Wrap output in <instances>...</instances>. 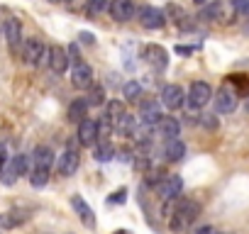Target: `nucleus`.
Listing matches in <instances>:
<instances>
[{
    "instance_id": "1",
    "label": "nucleus",
    "mask_w": 249,
    "mask_h": 234,
    "mask_svg": "<svg viewBox=\"0 0 249 234\" xmlns=\"http://www.w3.org/2000/svg\"><path fill=\"white\" fill-rule=\"evenodd\" d=\"M200 215V205L196 202V200H176V207H174V212H171V227L174 229H183V227H188V224H193V219Z\"/></svg>"
},
{
    "instance_id": "2",
    "label": "nucleus",
    "mask_w": 249,
    "mask_h": 234,
    "mask_svg": "<svg viewBox=\"0 0 249 234\" xmlns=\"http://www.w3.org/2000/svg\"><path fill=\"white\" fill-rule=\"evenodd\" d=\"M22 59H25V64L27 66H35V68H42V66H47V61H49V49L44 47V42L39 39V37H30L25 44H22Z\"/></svg>"
},
{
    "instance_id": "3",
    "label": "nucleus",
    "mask_w": 249,
    "mask_h": 234,
    "mask_svg": "<svg viewBox=\"0 0 249 234\" xmlns=\"http://www.w3.org/2000/svg\"><path fill=\"white\" fill-rule=\"evenodd\" d=\"M30 171V156L27 154H18V156H10L8 164L3 166V171H0V176H3V183L5 185H13L18 178L27 176Z\"/></svg>"
},
{
    "instance_id": "4",
    "label": "nucleus",
    "mask_w": 249,
    "mask_h": 234,
    "mask_svg": "<svg viewBox=\"0 0 249 234\" xmlns=\"http://www.w3.org/2000/svg\"><path fill=\"white\" fill-rule=\"evenodd\" d=\"M78 164H81L78 147H76V142H69V147L64 149V154L56 159V173H59L61 178H71V176H76Z\"/></svg>"
},
{
    "instance_id": "5",
    "label": "nucleus",
    "mask_w": 249,
    "mask_h": 234,
    "mask_svg": "<svg viewBox=\"0 0 249 234\" xmlns=\"http://www.w3.org/2000/svg\"><path fill=\"white\" fill-rule=\"evenodd\" d=\"M154 190L159 193L161 200H174V198L181 195V190H183V181H181V176H176V173H164V176L157 181Z\"/></svg>"
},
{
    "instance_id": "6",
    "label": "nucleus",
    "mask_w": 249,
    "mask_h": 234,
    "mask_svg": "<svg viewBox=\"0 0 249 234\" xmlns=\"http://www.w3.org/2000/svg\"><path fill=\"white\" fill-rule=\"evenodd\" d=\"M210 100H213V88H210L205 81L191 83V90H188V95H186V102H188L191 110H200V107H205Z\"/></svg>"
},
{
    "instance_id": "7",
    "label": "nucleus",
    "mask_w": 249,
    "mask_h": 234,
    "mask_svg": "<svg viewBox=\"0 0 249 234\" xmlns=\"http://www.w3.org/2000/svg\"><path fill=\"white\" fill-rule=\"evenodd\" d=\"M3 34H5V42H8V49L13 56H18L22 51V25L18 17H8L5 20V27H3Z\"/></svg>"
},
{
    "instance_id": "8",
    "label": "nucleus",
    "mask_w": 249,
    "mask_h": 234,
    "mask_svg": "<svg viewBox=\"0 0 249 234\" xmlns=\"http://www.w3.org/2000/svg\"><path fill=\"white\" fill-rule=\"evenodd\" d=\"M137 20L144 30H161L166 25V13L159 8H152V5H142L137 10Z\"/></svg>"
},
{
    "instance_id": "9",
    "label": "nucleus",
    "mask_w": 249,
    "mask_h": 234,
    "mask_svg": "<svg viewBox=\"0 0 249 234\" xmlns=\"http://www.w3.org/2000/svg\"><path fill=\"white\" fill-rule=\"evenodd\" d=\"M213 102H215V110H217L220 115H230V112L237 110L239 98H237V90H234L232 85H222V88L213 95Z\"/></svg>"
},
{
    "instance_id": "10",
    "label": "nucleus",
    "mask_w": 249,
    "mask_h": 234,
    "mask_svg": "<svg viewBox=\"0 0 249 234\" xmlns=\"http://www.w3.org/2000/svg\"><path fill=\"white\" fill-rule=\"evenodd\" d=\"M161 107H159V100L157 98H140V122L144 125H157L161 120Z\"/></svg>"
},
{
    "instance_id": "11",
    "label": "nucleus",
    "mask_w": 249,
    "mask_h": 234,
    "mask_svg": "<svg viewBox=\"0 0 249 234\" xmlns=\"http://www.w3.org/2000/svg\"><path fill=\"white\" fill-rule=\"evenodd\" d=\"M107 13L115 22H130L135 17V0H110Z\"/></svg>"
},
{
    "instance_id": "12",
    "label": "nucleus",
    "mask_w": 249,
    "mask_h": 234,
    "mask_svg": "<svg viewBox=\"0 0 249 234\" xmlns=\"http://www.w3.org/2000/svg\"><path fill=\"white\" fill-rule=\"evenodd\" d=\"M93 68L88 66V64H83V61H78V64H73V71H71V85L76 88V90H88V88H93Z\"/></svg>"
},
{
    "instance_id": "13",
    "label": "nucleus",
    "mask_w": 249,
    "mask_h": 234,
    "mask_svg": "<svg viewBox=\"0 0 249 234\" xmlns=\"http://www.w3.org/2000/svg\"><path fill=\"white\" fill-rule=\"evenodd\" d=\"M159 98H161V105H164L166 110H178V107H183V102H186V93H183V88L176 85V83L164 85V90H161Z\"/></svg>"
},
{
    "instance_id": "14",
    "label": "nucleus",
    "mask_w": 249,
    "mask_h": 234,
    "mask_svg": "<svg viewBox=\"0 0 249 234\" xmlns=\"http://www.w3.org/2000/svg\"><path fill=\"white\" fill-rule=\"evenodd\" d=\"M98 142V120L93 117H83L78 122V144L81 147H93Z\"/></svg>"
},
{
    "instance_id": "15",
    "label": "nucleus",
    "mask_w": 249,
    "mask_h": 234,
    "mask_svg": "<svg viewBox=\"0 0 249 234\" xmlns=\"http://www.w3.org/2000/svg\"><path fill=\"white\" fill-rule=\"evenodd\" d=\"M144 61L149 64V66H154L157 71H164L166 66H169V54H166V49L164 47H159V44H149V47H144Z\"/></svg>"
},
{
    "instance_id": "16",
    "label": "nucleus",
    "mask_w": 249,
    "mask_h": 234,
    "mask_svg": "<svg viewBox=\"0 0 249 234\" xmlns=\"http://www.w3.org/2000/svg\"><path fill=\"white\" fill-rule=\"evenodd\" d=\"M154 132L161 137V139H178L181 134V122L176 120V117H161V120L154 125Z\"/></svg>"
},
{
    "instance_id": "17",
    "label": "nucleus",
    "mask_w": 249,
    "mask_h": 234,
    "mask_svg": "<svg viewBox=\"0 0 249 234\" xmlns=\"http://www.w3.org/2000/svg\"><path fill=\"white\" fill-rule=\"evenodd\" d=\"M69 64H71V61H69V54H66V49H64V47H59V44H56V47H52V49H49V61H47V66H49L56 76H61V73L69 68Z\"/></svg>"
},
{
    "instance_id": "18",
    "label": "nucleus",
    "mask_w": 249,
    "mask_h": 234,
    "mask_svg": "<svg viewBox=\"0 0 249 234\" xmlns=\"http://www.w3.org/2000/svg\"><path fill=\"white\" fill-rule=\"evenodd\" d=\"M71 207L76 210L78 219H81L88 229H93V227H95V215H93V210L88 207V202H86L81 195H71Z\"/></svg>"
},
{
    "instance_id": "19",
    "label": "nucleus",
    "mask_w": 249,
    "mask_h": 234,
    "mask_svg": "<svg viewBox=\"0 0 249 234\" xmlns=\"http://www.w3.org/2000/svg\"><path fill=\"white\" fill-rule=\"evenodd\" d=\"M137 127H140V120H137L135 115H130V112H124L120 120L115 122V132L120 137H135L137 134Z\"/></svg>"
},
{
    "instance_id": "20",
    "label": "nucleus",
    "mask_w": 249,
    "mask_h": 234,
    "mask_svg": "<svg viewBox=\"0 0 249 234\" xmlns=\"http://www.w3.org/2000/svg\"><path fill=\"white\" fill-rule=\"evenodd\" d=\"M30 219L27 212L22 210H10V212H0V229H15Z\"/></svg>"
},
{
    "instance_id": "21",
    "label": "nucleus",
    "mask_w": 249,
    "mask_h": 234,
    "mask_svg": "<svg viewBox=\"0 0 249 234\" xmlns=\"http://www.w3.org/2000/svg\"><path fill=\"white\" fill-rule=\"evenodd\" d=\"M200 20H205V22H222L225 20V3H222V0H210V3L203 8V13H200Z\"/></svg>"
},
{
    "instance_id": "22",
    "label": "nucleus",
    "mask_w": 249,
    "mask_h": 234,
    "mask_svg": "<svg viewBox=\"0 0 249 234\" xmlns=\"http://www.w3.org/2000/svg\"><path fill=\"white\" fill-rule=\"evenodd\" d=\"M32 161H35V168H47V171H52L54 151H52L49 147H37L35 154H32Z\"/></svg>"
},
{
    "instance_id": "23",
    "label": "nucleus",
    "mask_w": 249,
    "mask_h": 234,
    "mask_svg": "<svg viewBox=\"0 0 249 234\" xmlns=\"http://www.w3.org/2000/svg\"><path fill=\"white\" fill-rule=\"evenodd\" d=\"M164 156H166V161H181L186 156V144L181 139H169L164 147Z\"/></svg>"
},
{
    "instance_id": "24",
    "label": "nucleus",
    "mask_w": 249,
    "mask_h": 234,
    "mask_svg": "<svg viewBox=\"0 0 249 234\" xmlns=\"http://www.w3.org/2000/svg\"><path fill=\"white\" fill-rule=\"evenodd\" d=\"M86 112H88L86 98H76V100L69 105V120H71V122H81L83 117H86Z\"/></svg>"
},
{
    "instance_id": "25",
    "label": "nucleus",
    "mask_w": 249,
    "mask_h": 234,
    "mask_svg": "<svg viewBox=\"0 0 249 234\" xmlns=\"http://www.w3.org/2000/svg\"><path fill=\"white\" fill-rule=\"evenodd\" d=\"M112 156H115V147H112L110 142H95V144H93V159H95V161H103V164H105V161H110Z\"/></svg>"
},
{
    "instance_id": "26",
    "label": "nucleus",
    "mask_w": 249,
    "mask_h": 234,
    "mask_svg": "<svg viewBox=\"0 0 249 234\" xmlns=\"http://www.w3.org/2000/svg\"><path fill=\"white\" fill-rule=\"evenodd\" d=\"M124 112H127V110H124V102H122V100H110V102H107V112H105V117L115 125Z\"/></svg>"
},
{
    "instance_id": "27",
    "label": "nucleus",
    "mask_w": 249,
    "mask_h": 234,
    "mask_svg": "<svg viewBox=\"0 0 249 234\" xmlns=\"http://www.w3.org/2000/svg\"><path fill=\"white\" fill-rule=\"evenodd\" d=\"M107 3H110V0H88V3H86V15L90 20L98 17V15H103L107 10Z\"/></svg>"
},
{
    "instance_id": "28",
    "label": "nucleus",
    "mask_w": 249,
    "mask_h": 234,
    "mask_svg": "<svg viewBox=\"0 0 249 234\" xmlns=\"http://www.w3.org/2000/svg\"><path fill=\"white\" fill-rule=\"evenodd\" d=\"M122 95H124V100L135 102V100H140V95H142V85H140L137 81H127V83L122 85Z\"/></svg>"
},
{
    "instance_id": "29",
    "label": "nucleus",
    "mask_w": 249,
    "mask_h": 234,
    "mask_svg": "<svg viewBox=\"0 0 249 234\" xmlns=\"http://www.w3.org/2000/svg\"><path fill=\"white\" fill-rule=\"evenodd\" d=\"M47 183H49V171H47V168H32L30 185H32V188H44Z\"/></svg>"
},
{
    "instance_id": "30",
    "label": "nucleus",
    "mask_w": 249,
    "mask_h": 234,
    "mask_svg": "<svg viewBox=\"0 0 249 234\" xmlns=\"http://www.w3.org/2000/svg\"><path fill=\"white\" fill-rule=\"evenodd\" d=\"M86 102H88V107H98V105H103V102H105V90H103V88H93Z\"/></svg>"
},
{
    "instance_id": "31",
    "label": "nucleus",
    "mask_w": 249,
    "mask_h": 234,
    "mask_svg": "<svg viewBox=\"0 0 249 234\" xmlns=\"http://www.w3.org/2000/svg\"><path fill=\"white\" fill-rule=\"evenodd\" d=\"M232 8L239 15H249V0H232Z\"/></svg>"
},
{
    "instance_id": "32",
    "label": "nucleus",
    "mask_w": 249,
    "mask_h": 234,
    "mask_svg": "<svg viewBox=\"0 0 249 234\" xmlns=\"http://www.w3.org/2000/svg\"><path fill=\"white\" fill-rule=\"evenodd\" d=\"M66 54H69V61H73V64H78V61H81V51H78V44H76V42H73V44H69Z\"/></svg>"
},
{
    "instance_id": "33",
    "label": "nucleus",
    "mask_w": 249,
    "mask_h": 234,
    "mask_svg": "<svg viewBox=\"0 0 249 234\" xmlns=\"http://www.w3.org/2000/svg\"><path fill=\"white\" fill-rule=\"evenodd\" d=\"M124 200H127V190H124V188H120L117 193H112V195H110V202H117V205H122Z\"/></svg>"
},
{
    "instance_id": "34",
    "label": "nucleus",
    "mask_w": 249,
    "mask_h": 234,
    "mask_svg": "<svg viewBox=\"0 0 249 234\" xmlns=\"http://www.w3.org/2000/svg\"><path fill=\"white\" fill-rule=\"evenodd\" d=\"M86 3H88V0H64V5H66L69 10H81Z\"/></svg>"
},
{
    "instance_id": "35",
    "label": "nucleus",
    "mask_w": 249,
    "mask_h": 234,
    "mask_svg": "<svg viewBox=\"0 0 249 234\" xmlns=\"http://www.w3.org/2000/svg\"><path fill=\"white\" fill-rule=\"evenodd\" d=\"M205 127H210V130H215L217 127V120H213V115H203V120H200Z\"/></svg>"
},
{
    "instance_id": "36",
    "label": "nucleus",
    "mask_w": 249,
    "mask_h": 234,
    "mask_svg": "<svg viewBox=\"0 0 249 234\" xmlns=\"http://www.w3.org/2000/svg\"><path fill=\"white\" fill-rule=\"evenodd\" d=\"M8 159H10V156H8V151H5V144H0V171H3V166L8 164Z\"/></svg>"
},
{
    "instance_id": "37",
    "label": "nucleus",
    "mask_w": 249,
    "mask_h": 234,
    "mask_svg": "<svg viewBox=\"0 0 249 234\" xmlns=\"http://www.w3.org/2000/svg\"><path fill=\"white\" fill-rule=\"evenodd\" d=\"M196 234H220L217 229H213V227H198L196 229Z\"/></svg>"
},
{
    "instance_id": "38",
    "label": "nucleus",
    "mask_w": 249,
    "mask_h": 234,
    "mask_svg": "<svg viewBox=\"0 0 249 234\" xmlns=\"http://www.w3.org/2000/svg\"><path fill=\"white\" fill-rule=\"evenodd\" d=\"M81 42H83V44H93V42H95V37H93V34H88V32H81Z\"/></svg>"
},
{
    "instance_id": "39",
    "label": "nucleus",
    "mask_w": 249,
    "mask_h": 234,
    "mask_svg": "<svg viewBox=\"0 0 249 234\" xmlns=\"http://www.w3.org/2000/svg\"><path fill=\"white\" fill-rule=\"evenodd\" d=\"M176 54H183V56H188V54H193V47H176Z\"/></svg>"
},
{
    "instance_id": "40",
    "label": "nucleus",
    "mask_w": 249,
    "mask_h": 234,
    "mask_svg": "<svg viewBox=\"0 0 249 234\" xmlns=\"http://www.w3.org/2000/svg\"><path fill=\"white\" fill-rule=\"evenodd\" d=\"M5 15H8V13H5L3 8H0V34H3V27H5V20H8Z\"/></svg>"
},
{
    "instance_id": "41",
    "label": "nucleus",
    "mask_w": 249,
    "mask_h": 234,
    "mask_svg": "<svg viewBox=\"0 0 249 234\" xmlns=\"http://www.w3.org/2000/svg\"><path fill=\"white\" fill-rule=\"evenodd\" d=\"M193 3H196V5H198V8H205V5H208V3H210V0H193Z\"/></svg>"
},
{
    "instance_id": "42",
    "label": "nucleus",
    "mask_w": 249,
    "mask_h": 234,
    "mask_svg": "<svg viewBox=\"0 0 249 234\" xmlns=\"http://www.w3.org/2000/svg\"><path fill=\"white\" fill-rule=\"evenodd\" d=\"M112 234H130L127 229H117V232H112Z\"/></svg>"
},
{
    "instance_id": "43",
    "label": "nucleus",
    "mask_w": 249,
    "mask_h": 234,
    "mask_svg": "<svg viewBox=\"0 0 249 234\" xmlns=\"http://www.w3.org/2000/svg\"><path fill=\"white\" fill-rule=\"evenodd\" d=\"M49 3H64V0H49Z\"/></svg>"
}]
</instances>
